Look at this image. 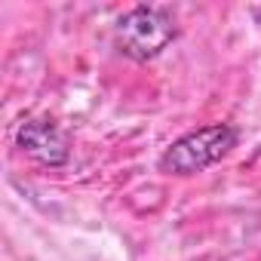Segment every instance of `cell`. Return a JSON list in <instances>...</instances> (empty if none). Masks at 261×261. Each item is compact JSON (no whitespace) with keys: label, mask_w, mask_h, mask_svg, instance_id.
Returning <instances> with one entry per match:
<instances>
[{"label":"cell","mask_w":261,"mask_h":261,"mask_svg":"<svg viewBox=\"0 0 261 261\" xmlns=\"http://www.w3.org/2000/svg\"><path fill=\"white\" fill-rule=\"evenodd\" d=\"M16 148L22 154H28L31 160H37L43 166H53V169H59L71 160V148H68L65 133L46 117H28V120L19 123Z\"/></svg>","instance_id":"3957f363"},{"label":"cell","mask_w":261,"mask_h":261,"mask_svg":"<svg viewBox=\"0 0 261 261\" xmlns=\"http://www.w3.org/2000/svg\"><path fill=\"white\" fill-rule=\"evenodd\" d=\"M175 37H178V28H175L172 13L163 7H148V4L126 10L114 25L117 49L133 62L157 59Z\"/></svg>","instance_id":"7a4b0ae2"},{"label":"cell","mask_w":261,"mask_h":261,"mask_svg":"<svg viewBox=\"0 0 261 261\" xmlns=\"http://www.w3.org/2000/svg\"><path fill=\"white\" fill-rule=\"evenodd\" d=\"M240 142V129L230 123H206L200 129H191L181 139H175L157 160L160 172L166 175H197L206 172L209 166H215L218 160H224Z\"/></svg>","instance_id":"6da1fadb"}]
</instances>
